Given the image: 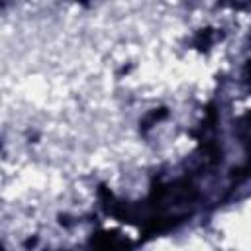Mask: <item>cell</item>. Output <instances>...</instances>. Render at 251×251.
I'll return each mask as SVG.
<instances>
[{
	"instance_id": "cell-1",
	"label": "cell",
	"mask_w": 251,
	"mask_h": 251,
	"mask_svg": "<svg viewBox=\"0 0 251 251\" xmlns=\"http://www.w3.org/2000/svg\"><path fill=\"white\" fill-rule=\"evenodd\" d=\"M127 243L120 241L114 233H100L94 239V251H126Z\"/></svg>"
},
{
	"instance_id": "cell-2",
	"label": "cell",
	"mask_w": 251,
	"mask_h": 251,
	"mask_svg": "<svg viewBox=\"0 0 251 251\" xmlns=\"http://www.w3.org/2000/svg\"><path fill=\"white\" fill-rule=\"evenodd\" d=\"M247 71H249V76H251V63H249V67H247Z\"/></svg>"
}]
</instances>
